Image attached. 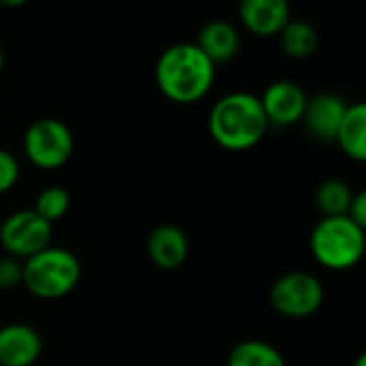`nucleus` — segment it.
<instances>
[{
    "label": "nucleus",
    "instance_id": "412c9836",
    "mask_svg": "<svg viewBox=\"0 0 366 366\" xmlns=\"http://www.w3.org/2000/svg\"><path fill=\"white\" fill-rule=\"evenodd\" d=\"M347 216L366 233V188L353 192V201H351V207H349Z\"/></svg>",
    "mask_w": 366,
    "mask_h": 366
},
{
    "label": "nucleus",
    "instance_id": "4468645a",
    "mask_svg": "<svg viewBox=\"0 0 366 366\" xmlns=\"http://www.w3.org/2000/svg\"><path fill=\"white\" fill-rule=\"evenodd\" d=\"M334 142L345 157L357 164H366V102L347 106Z\"/></svg>",
    "mask_w": 366,
    "mask_h": 366
},
{
    "label": "nucleus",
    "instance_id": "1a4fd4ad",
    "mask_svg": "<svg viewBox=\"0 0 366 366\" xmlns=\"http://www.w3.org/2000/svg\"><path fill=\"white\" fill-rule=\"evenodd\" d=\"M239 22L254 37H278L291 22L289 0H239Z\"/></svg>",
    "mask_w": 366,
    "mask_h": 366
},
{
    "label": "nucleus",
    "instance_id": "ddd939ff",
    "mask_svg": "<svg viewBox=\"0 0 366 366\" xmlns=\"http://www.w3.org/2000/svg\"><path fill=\"white\" fill-rule=\"evenodd\" d=\"M197 46L218 67V65H224L237 56V52L242 48V35L231 22L212 20L201 29Z\"/></svg>",
    "mask_w": 366,
    "mask_h": 366
},
{
    "label": "nucleus",
    "instance_id": "f03ea898",
    "mask_svg": "<svg viewBox=\"0 0 366 366\" xmlns=\"http://www.w3.org/2000/svg\"><path fill=\"white\" fill-rule=\"evenodd\" d=\"M207 127L218 147L239 153L254 149L265 138L269 123L259 95L235 91L212 106Z\"/></svg>",
    "mask_w": 366,
    "mask_h": 366
},
{
    "label": "nucleus",
    "instance_id": "5701e85b",
    "mask_svg": "<svg viewBox=\"0 0 366 366\" xmlns=\"http://www.w3.org/2000/svg\"><path fill=\"white\" fill-rule=\"evenodd\" d=\"M351 366H366V349H364L362 353H357V357L353 360Z\"/></svg>",
    "mask_w": 366,
    "mask_h": 366
},
{
    "label": "nucleus",
    "instance_id": "f257e3e1",
    "mask_svg": "<svg viewBox=\"0 0 366 366\" xmlns=\"http://www.w3.org/2000/svg\"><path fill=\"white\" fill-rule=\"evenodd\" d=\"M216 82V65L197 44H174L155 63V84L174 104H197L209 95Z\"/></svg>",
    "mask_w": 366,
    "mask_h": 366
},
{
    "label": "nucleus",
    "instance_id": "423d86ee",
    "mask_svg": "<svg viewBox=\"0 0 366 366\" xmlns=\"http://www.w3.org/2000/svg\"><path fill=\"white\" fill-rule=\"evenodd\" d=\"M323 302V282L315 274L304 269L282 274L274 280L269 289V304L285 319H308L321 310Z\"/></svg>",
    "mask_w": 366,
    "mask_h": 366
},
{
    "label": "nucleus",
    "instance_id": "7ed1b4c3",
    "mask_svg": "<svg viewBox=\"0 0 366 366\" xmlns=\"http://www.w3.org/2000/svg\"><path fill=\"white\" fill-rule=\"evenodd\" d=\"M308 248L323 269L349 272L366 254V233L349 216L319 218L310 231Z\"/></svg>",
    "mask_w": 366,
    "mask_h": 366
},
{
    "label": "nucleus",
    "instance_id": "9b49d317",
    "mask_svg": "<svg viewBox=\"0 0 366 366\" xmlns=\"http://www.w3.org/2000/svg\"><path fill=\"white\" fill-rule=\"evenodd\" d=\"M347 106L349 104L338 93H330V91L317 93L308 97L302 123L306 125L308 134L315 140L334 142L338 127L342 123V117L347 112Z\"/></svg>",
    "mask_w": 366,
    "mask_h": 366
},
{
    "label": "nucleus",
    "instance_id": "dca6fc26",
    "mask_svg": "<svg viewBox=\"0 0 366 366\" xmlns=\"http://www.w3.org/2000/svg\"><path fill=\"white\" fill-rule=\"evenodd\" d=\"M227 366H287V360L272 342L248 338L231 349Z\"/></svg>",
    "mask_w": 366,
    "mask_h": 366
},
{
    "label": "nucleus",
    "instance_id": "0eeeda50",
    "mask_svg": "<svg viewBox=\"0 0 366 366\" xmlns=\"http://www.w3.org/2000/svg\"><path fill=\"white\" fill-rule=\"evenodd\" d=\"M54 224L44 220L35 209H18L0 224V246L20 261L52 246Z\"/></svg>",
    "mask_w": 366,
    "mask_h": 366
},
{
    "label": "nucleus",
    "instance_id": "b1692460",
    "mask_svg": "<svg viewBox=\"0 0 366 366\" xmlns=\"http://www.w3.org/2000/svg\"><path fill=\"white\" fill-rule=\"evenodd\" d=\"M3 67H5V54H3V48H0V76H3Z\"/></svg>",
    "mask_w": 366,
    "mask_h": 366
},
{
    "label": "nucleus",
    "instance_id": "6e6552de",
    "mask_svg": "<svg viewBox=\"0 0 366 366\" xmlns=\"http://www.w3.org/2000/svg\"><path fill=\"white\" fill-rule=\"evenodd\" d=\"M269 127H291L302 123L308 104L306 91L293 80H274L259 95Z\"/></svg>",
    "mask_w": 366,
    "mask_h": 366
},
{
    "label": "nucleus",
    "instance_id": "6ab92c4d",
    "mask_svg": "<svg viewBox=\"0 0 366 366\" xmlns=\"http://www.w3.org/2000/svg\"><path fill=\"white\" fill-rule=\"evenodd\" d=\"M20 181V162L18 157L0 147V194H7L9 190L16 188Z\"/></svg>",
    "mask_w": 366,
    "mask_h": 366
},
{
    "label": "nucleus",
    "instance_id": "f3484780",
    "mask_svg": "<svg viewBox=\"0 0 366 366\" xmlns=\"http://www.w3.org/2000/svg\"><path fill=\"white\" fill-rule=\"evenodd\" d=\"M353 201V190L349 183L336 177L323 179L315 190V207L321 214V218H334V216H347Z\"/></svg>",
    "mask_w": 366,
    "mask_h": 366
},
{
    "label": "nucleus",
    "instance_id": "9d476101",
    "mask_svg": "<svg viewBox=\"0 0 366 366\" xmlns=\"http://www.w3.org/2000/svg\"><path fill=\"white\" fill-rule=\"evenodd\" d=\"M44 351V338L29 323L0 327V366H35Z\"/></svg>",
    "mask_w": 366,
    "mask_h": 366
},
{
    "label": "nucleus",
    "instance_id": "f8f14e48",
    "mask_svg": "<svg viewBox=\"0 0 366 366\" xmlns=\"http://www.w3.org/2000/svg\"><path fill=\"white\" fill-rule=\"evenodd\" d=\"M147 254L151 263L159 269L172 272L188 261L190 242L188 235L177 224H159L151 231L147 239Z\"/></svg>",
    "mask_w": 366,
    "mask_h": 366
},
{
    "label": "nucleus",
    "instance_id": "a211bd4d",
    "mask_svg": "<svg viewBox=\"0 0 366 366\" xmlns=\"http://www.w3.org/2000/svg\"><path fill=\"white\" fill-rule=\"evenodd\" d=\"M69 207H71V197H69L67 188H63V186H48L37 197L33 209L44 220H48L50 224H54V222H59L61 218L67 216Z\"/></svg>",
    "mask_w": 366,
    "mask_h": 366
},
{
    "label": "nucleus",
    "instance_id": "2eb2a0df",
    "mask_svg": "<svg viewBox=\"0 0 366 366\" xmlns=\"http://www.w3.org/2000/svg\"><path fill=\"white\" fill-rule=\"evenodd\" d=\"M280 50L291 61H306L319 50V33L310 22L291 20L278 35Z\"/></svg>",
    "mask_w": 366,
    "mask_h": 366
},
{
    "label": "nucleus",
    "instance_id": "20e7f679",
    "mask_svg": "<svg viewBox=\"0 0 366 366\" xmlns=\"http://www.w3.org/2000/svg\"><path fill=\"white\" fill-rule=\"evenodd\" d=\"M82 276V265L78 257L59 246H48L46 250L22 261V287L37 300H61L69 295Z\"/></svg>",
    "mask_w": 366,
    "mask_h": 366
},
{
    "label": "nucleus",
    "instance_id": "4be33fe9",
    "mask_svg": "<svg viewBox=\"0 0 366 366\" xmlns=\"http://www.w3.org/2000/svg\"><path fill=\"white\" fill-rule=\"evenodd\" d=\"M29 0H0V7H5V9H18L22 5H26Z\"/></svg>",
    "mask_w": 366,
    "mask_h": 366
},
{
    "label": "nucleus",
    "instance_id": "39448f33",
    "mask_svg": "<svg viewBox=\"0 0 366 366\" xmlns=\"http://www.w3.org/2000/svg\"><path fill=\"white\" fill-rule=\"evenodd\" d=\"M24 155L41 170H59L74 155V132L67 123L54 117H44L33 121L24 132Z\"/></svg>",
    "mask_w": 366,
    "mask_h": 366
},
{
    "label": "nucleus",
    "instance_id": "aec40b11",
    "mask_svg": "<svg viewBox=\"0 0 366 366\" xmlns=\"http://www.w3.org/2000/svg\"><path fill=\"white\" fill-rule=\"evenodd\" d=\"M22 285V261L16 257H0V291H9Z\"/></svg>",
    "mask_w": 366,
    "mask_h": 366
}]
</instances>
